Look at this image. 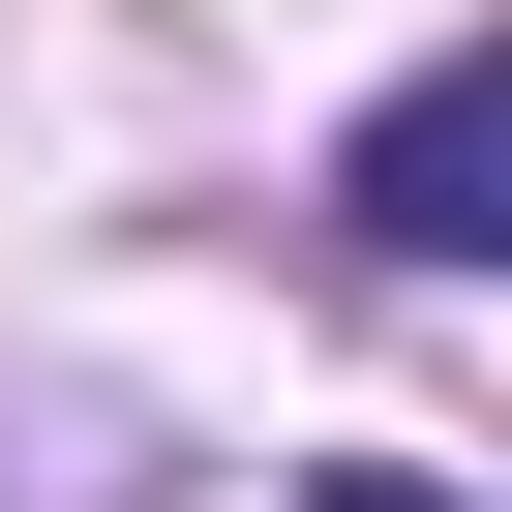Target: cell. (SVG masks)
<instances>
[{
	"instance_id": "1",
	"label": "cell",
	"mask_w": 512,
	"mask_h": 512,
	"mask_svg": "<svg viewBox=\"0 0 512 512\" xmlns=\"http://www.w3.org/2000/svg\"><path fill=\"white\" fill-rule=\"evenodd\" d=\"M482 181H512V61H422V91L362 121V241H392V272H482V241H512Z\"/></svg>"
},
{
	"instance_id": "2",
	"label": "cell",
	"mask_w": 512,
	"mask_h": 512,
	"mask_svg": "<svg viewBox=\"0 0 512 512\" xmlns=\"http://www.w3.org/2000/svg\"><path fill=\"white\" fill-rule=\"evenodd\" d=\"M332 512H422V482H332Z\"/></svg>"
}]
</instances>
